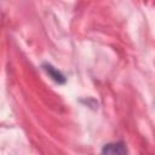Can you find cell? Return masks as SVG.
Segmentation results:
<instances>
[{
    "label": "cell",
    "mask_w": 155,
    "mask_h": 155,
    "mask_svg": "<svg viewBox=\"0 0 155 155\" xmlns=\"http://www.w3.org/2000/svg\"><path fill=\"white\" fill-rule=\"evenodd\" d=\"M42 69L47 73V75L53 80V81H56L57 84H64L65 82V76L58 70V69H56L52 64H50V63H44L42 64Z\"/></svg>",
    "instance_id": "obj_1"
},
{
    "label": "cell",
    "mask_w": 155,
    "mask_h": 155,
    "mask_svg": "<svg viewBox=\"0 0 155 155\" xmlns=\"http://www.w3.org/2000/svg\"><path fill=\"white\" fill-rule=\"evenodd\" d=\"M103 154H126L127 149L122 142H116V143H109L105 144L102 149Z\"/></svg>",
    "instance_id": "obj_2"
}]
</instances>
